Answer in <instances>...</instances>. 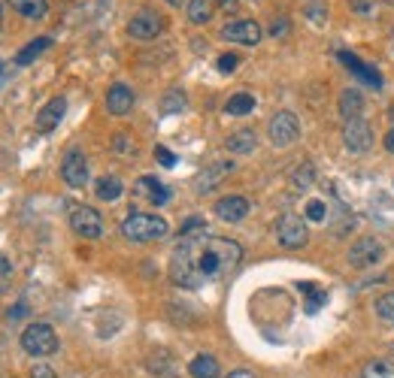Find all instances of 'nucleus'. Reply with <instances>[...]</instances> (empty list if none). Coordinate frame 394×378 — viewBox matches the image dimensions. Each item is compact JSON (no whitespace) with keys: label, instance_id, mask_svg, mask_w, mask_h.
I'll use <instances>...</instances> for the list:
<instances>
[{"label":"nucleus","instance_id":"obj_37","mask_svg":"<svg viewBox=\"0 0 394 378\" xmlns=\"http://www.w3.org/2000/svg\"><path fill=\"white\" fill-rule=\"evenodd\" d=\"M155 158H158V163L161 167H176V154H173L170 149H164V145H158V149H155Z\"/></svg>","mask_w":394,"mask_h":378},{"label":"nucleus","instance_id":"obj_20","mask_svg":"<svg viewBox=\"0 0 394 378\" xmlns=\"http://www.w3.org/2000/svg\"><path fill=\"white\" fill-rule=\"evenodd\" d=\"M188 372L191 378H222V370H218V361L213 354H197L188 363Z\"/></svg>","mask_w":394,"mask_h":378},{"label":"nucleus","instance_id":"obj_45","mask_svg":"<svg viewBox=\"0 0 394 378\" xmlns=\"http://www.w3.org/2000/svg\"><path fill=\"white\" fill-rule=\"evenodd\" d=\"M167 3H170L173 9H179V6H188V0H167Z\"/></svg>","mask_w":394,"mask_h":378},{"label":"nucleus","instance_id":"obj_5","mask_svg":"<svg viewBox=\"0 0 394 378\" xmlns=\"http://www.w3.org/2000/svg\"><path fill=\"white\" fill-rule=\"evenodd\" d=\"M267 136L270 143L276 145V149H288V145H295L300 140V122L295 112H288V109H282V112H276L270 118L267 124Z\"/></svg>","mask_w":394,"mask_h":378},{"label":"nucleus","instance_id":"obj_7","mask_svg":"<svg viewBox=\"0 0 394 378\" xmlns=\"http://www.w3.org/2000/svg\"><path fill=\"white\" fill-rule=\"evenodd\" d=\"M70 230L82 239H100L104 236V218L91 206H73L70 209Z\"/></svg>","mask_w":394,"mask_h":378},{"label":"nucleus","instance_id":"obj_4","mask_svg":"<svg viewBox=\"0 0 394 378\" xmlns=\"http://www.w3.org/2000/svg\"><path fill=\"white\" fill-rule=\"evenodd\" d=\"M273 233H276V242L282 248H291V252H297V248H304L309 242V230H307V221L295 215V212H286V215L276 218V224H273Z\"/></svg>","mask_w":394,"mask_h":378},{"label":"nucleus","instance_id":"obj_28","mask_svg":"<svg viewBox=\"0 0 394 378\" xmlns=\"http://www.w3.org/2000/svg\"><path fill=\"white\" fill-rule=\"evenodd\" d=\"M313 182H316V167L309 161H304L300 167L291 173V185H295L297 191H307V188H313Z\"/></svg>","mask_w":394,"mask_h":378},{"label":"nucleus","instance_id":"obj_9","mask_svg":"<svg viewBox=\"0 0 394 378\" xmlns=\"http://www.w3.org/2000/svg\"><path fill=\"white\" fill-rule=\"evenodd\" d=\"M61 176L64 182H67L70 188H85L88 185V158L82 149H67V154H64L61 161Z\"/></svg>","mask_w":394,"mask_h":378},{"label":"nucleus","instance_id":"obj_32","mask_svg":"<svg viewBox=\"0 0 394 378\" xmlns=\"http://www.w3.org/2000/svg\"><path fill=\"white\" fill-rule=\"evenodd\" d=\"M307 15L313 18L316 24H325V18H328V6H325V0H309V3H307Z\"/></svg>","mask_w":394,"mask_h":378},{"label":"nucleus","instance_id":"obj_1","mask_svg":"<svg viewBox=\"0 0 394 378\" xmlns=\"http://www.w3.org/2000/svg\"><path fill=\"white\" fill-rule=\"evenodd\" d=\"M243 261V245L227 236H182L170 254V279L179 288L195 291L206 282L227 279Z\"/></svg>","mask_w":394,"mask_h":378},{"label":"nucleus","instance_id":"obj_10","mask_svg":"<svg viewBox=\"0 0 394 378\" xmlns=\"http://www.w3.org/2000/svg\"><path fill=\"white\" fill-rule=\"evenodd\" d=\"M261 24L252 22V18H237V22H227L222 27V40L237 43V45H258L261 43Z\"/></svg>","mask_w":394,"mask_h":378},{"label":"nucleus","instance_id":"obj_6","mask_svg":"<svg viewBox=\"0 0 394 378\" xmlns=\"http://www.w3.org/2000/svg\"><path fill=\"white\" fill-rule=\"evenodd\" d=\"M373 143H377V136H373V127L370 122H364V118H349V122H343V145L349 149L352 154H364L373 149Z\"/></svg>","mask_w":394,"mask_h":378},{"label":"nucleus","instance_id":"obj_31","mask_svg":"<svg viewBox=\"0 0 394 378\" xmlns=\"http://www.w3.org/2000/svg\"><path fill=\"white\" fill-rule=\"evenodd\" d=\"M377 312H379V318L386 321V324L394 327V293H386V297H379Z\"/></svg>","mask_w":394,"mask_h":378},{"label":"nucleus","instance_id":"obj_16","mask_svg":"<svg viewBox=\"0 0 394 378\" xmlns=\"http://www.w3.org/2000/svg\"><path fill=\"white\" fill-rule=\"evenodd\" d=\"M231 170H234V161H218V163H213L209 170H204V173L197 176V194H209L213 188H218V182H222Z\"/></svg>","mask_w":394,"mask_h":378},{"label":"nucleus","instance_id":"obj_35","mask_svg":"<svg viewBox=\"0 0 394 378\" xmlns=\"http://www.w3.org/2000/svg\"><path fill=\"white\" fill-rule=\"evenodd\" d=\"M179 233H182V236H197V233H206V224H204V218H188L185 224L179 227Z\"/></svg>","mask_w":394,"mask_h":378},{"label":"nucleus","instance_id":"obj_23","mask_svg":"<svg viewBox=\"0 0 394 378\" xmlns=\"http://www.w3.org/2000/svg\"><path fill=\"white\" fill-rule=\"evenodd\" d=\"M49 45H52V36H36L34 43H27L24 49L15 54V64H18V67H27V64H34L45 49H49Z\"/></svg>","mask_w":394,"mask_h":378},{"label":"nucleus","instance_id":"obj_33","mask_svg":"<svg viewBox=\"0 0 394 378\" xmlns=\"http://www.w3.org/2000/svg\"><path fill=\"white\" fill-rule=\"evenodd\" d=\"M304 212H307V218H309V221H325V218H328V206H325V200H309Z\"/></svg>","mask_w":394,"mask_h":378},{"label":"nucleus","instance_id":"obj_29","mask_svg":"<svg viewBox=\"0 0 394 378\" xmlns=\"http://www.w3.org/2000/svg\"><path fill=\"white\" fill-rule=\"evenodd\" d=\"M297 288H300V291H304L307 297H309V300H307V312H318V309L325 306V291H316V284H309V282H300Z\"/></svg>","mask_w":394,"mask_h":378},{"label":"nucleus","instance_id":"obj_44","mask_svg":"<svg viewBox=\"0 0 394 378\" xmlns=\"http://www.w3.org/2000/svg\"><path fill=\"white\" fill-rule=\"evenodd\" d=\"M227 378H255L249 370H234V372H227Z\"/></svg>","mask_w":394,"mask_h":378},{"label":"nucleus","instance_id":"obj_46","mask_svg":"<svg viewBox=\"0 0 394 378\" xmlns=\"http://www.w3.org/2000/svg\"><path fill=\"white\" fill-rule=\"evenodd\" d=\"M3 82H6V67L0 64V85H3Z\"/></svg>","mask_w":394,"mask_h":378},{"label":"nucleus","instance_id":"obj_42","mask_svg":"<svg viewBox=\"0 0 394 378\" xmlns=\"http://www.w3.org/2000/svg\"><path fill=\"white\" fill-rule=\"evenodd\" d=\"M24 312H27V303L22 300V303H18V306H15L13 312H9V321H15V318H22V315H24Z\"/></svg>","mask_w":394,"mask_h":378},{"label":"nucleus","instance_id":"obj_21","mask_svg":"<svg viewBox=\"0 0 394 378\" xmlns=\"http://www.w3.org/2000/svg\"><path fill=\"white\" fill-rule=\"evenodd\" d=\"M225 145L231 154H249V152H255V145H258V133L255 131H237V133L227 136Z\"/></svg>","mask_w":394,"mask_h":378},{"label":"nucleus","instance_id":"obj_47","mask_svg":"<svg viewBox=\"0 0 394 378\" xmlns=\"http://www.w3.org/2000/svg\"><path fill=\"white\" fill-rule=\"evenodd\" d=\"M0 27H3V9H0Z\"/></svg>","mask_w":394,"mask_h":378},{"label":"nucleus","instance_id":"obj_24","mask_svg":"<svg viewBox=\"0 0 394 378\" xmlns=\"http://www.w3.org/2000/svg\"><path fill=\"white\" fill-rule=\"evenodd\" d=\"M358 378H394V357H377V361L364 363Z\"/></svg>","mask_w":394,"mask_h":378},{"label":"nucleus","instance_id":"obj_22","mask_svg":"<svg viewBox=\"0 0 394 378\" xmlns=\"http://www.w3.org/2000/svg\"><path fill=\"white\" fill-rule=\"evenodd\" d=\"M216 13V0H188V6H185V15H188V22L191 24H209V18H213Z\"/></svg>","mask_w":394,"mask_h":378},{"label":"nucleus","instance_id":"obj_11","mask_svg":"<svg viewBox=\"0 0 394 378\" xmlns=\"http://www.w3.org/2000/svg\"><path fill=\"white\" fill-rule=\"evenodd\" d=\"M382 254H386V248H382L379 239L361 236L358 242L349 248V263L355 266V270H367V266H377L382 261Z\"/></svg>","mask_w":394,"mask_h":378},{"label":"nucleus","instance_id":"obj_8","mask_svg":"<svg viewBox=\"0 0 394 378\" xmlns=\"http://www.w3.org/2000/svg\"><path fill=\"white\" fill-rule=\"evenodd\" d=\"M161 31H164V18L155 13V9H140V13L127 22V36H131V40H140V43L155 40Z\"/></svg>","mask_w":394,"mask_h":378},{"label":"nucleus","instance_id":"obj_27","mask_svg":"<svg viewBox=\"0 0 394 378\" xmlns=\"http://www.w3.org/2000/svg\"><path fill=\"white\" fill-rule=\"evenodd\" d=\"M185 103H188V100H185V94H182L179 88H170L167 94L161 97V112H164V115H176V112H185Z\"/></svg>","mask_w":394,"mask_h":378},{"label":"nucleus","instance_id":"obj_2","mask_svg":"<svg viewBox=\"0 0 394 378\" xmlns=\"http://www.w3.org/2000/svg\"><path fill=\"white\" fill-rule=\"evenodd\" d=\"M170 233V224L161 215H149V212H131L122 221V236L127 242H158Z\"/></svg>","mask_w":394,"mask_h":378},{"label":"nucleus","instance_id":"obj_38","mask_svg":"<svg viewBox=\"0 0 394 378\" xmlns=\"http://www.w3.org/2000/svg\"><path fill=\"white\" fill-rule=\"evenodd\" d=\"M291 31V24H288V18H273V24H270V36H276V40H282Z\"/></svg>","mask_w":394,"mask_h":378},{"label":"nucleus","instance_id":"obj_19","mask_svg":"<svg viewBox=\"0 0 394 378\" xmlns=\"http://www.w3.org/2000/svg\"><path fill=\"white\" fill-rule=\"evenodd\" d=\"M361 109H364V94H361V88H346L343 94H340V115H343V122H349V118H358Z\"/></svg>","mask_w":394,"mask_h":378},{"label":"nucleus","instance_id":"obj_39","mask_svg":"<svg viewBox=\"0 0 394 378\" xmlns=\"http://www.w3.org/2000/svg\"><path fill=\"white\" fill-rule=\"evenodd\" d=\"M31 378H58V375H55V370H52V366H45V363H36L34 370H31Z\"/></svg>","mask_w":394,"mask_h":378},{"label":"nucleus","instance_id":"obj_36","mask_svg":"<svg viewBox=\"0 0 394 378\" xmlns=\"http://www.w3.org/2000/svg\"><path fill=\"white\" fill-rule=\"evenodd\" d=\"M9 282H13V263L6 254H0V293L9 288Z\"/></svg>","mask_w":394,"mask_h":378},{"label":"nucleus","instance_id":"obj_13","mask_svg":"<svg viewBox=\"0 0 394 378\" xmlns=\"http://www.w3.org/2000/svg\"><path fill=\"white\" fill-rule=\"evenodd\" d=\"M136 103V97H134V88L131 85H125V82H115V85H109L106 91V109H109V115H127L134 109Z\"/></svg>","mask_w":394,"mask_h":378},{"label":"nucleus","instance_id":"obj_15","mask_svg":"<svg viewBox=\"0 0 394 378\" xmlns=\"http://www.w3.org/2000/svg\"><path fill=\"white\" fill-rule=\"evenodd\" d=\"M136 197H146L152 203V206H164V203L170 200V188L167 185H161L155 176H143V179H136Z\"/></svg>","mask_w":394,"mask_h":378},{"label":"nucleus","instance_id":"obj_18","mask_svg":"<svg viewBox=\"0 0 394 378\" xmlns=\"http://www.w3.org/2000/svg\"><path fill=\"white\" fill-rule=\"evenodd\" d=\"M9 9H15L18 15L31 18V22H40L49 13V0H6Z\"/></svg>","mask_w":394,"mask_h":378},{"label":"nucleus","instance_id":"obj_14","mask_svg":"<svg viewBox=\"0 0 394 378\" xmlns=\"http://www.w3.org/2000/svg\"><path fill=\"white\" fill-rule=\"evenodd\" d=\"M64 112H67V100L64 97H52L49 103H45L40 112H36V118H34V127L40 133H52L55 127L61 124V118H64Z\"/></svg>","mask_w":394,"mask_h":378},{"label":"nucleus","instance_id":"obj_17","mask_svg":"<svg viewBox=\"0 0 394 378\" xmlns=\"http://www.w3.org/2000/svg\"><path fill=\"white\" fill-rule=\"evenodd\" d=\"M337 58H340V61L346 64V67H349V70L355 73V76H358V79L364 82V85H370V88H377V91L382 88V76H379V73H377V70H370V67H364V61H358L355 54L340 52Z\"/></svg>","mask_w":394,"mask_h":378},{"label":"nucleus","instance_id":"obj_40","mask_svg":"<svg viewBox=\"0 0 394 378\" xmlns=\"http://www.w3.org/2000/svg\"><path fill=\"white\" fill-rule=\"evenodd\" d=\"M216 6L222 9V13H227V15H234L237 9H240V0H216Z\"/></svg>","mask_w":394,"mask_h":378},{"label":"nucleus","instance_id":"obj_3","mask_svg":"<svg viewBox=\"0 0 394 378\" xmlns=\"http://www.w3.org/2000/svg\"><path fill=\"white\" fill-rule=\"evenodd\" d=\"M22 348H24V354H31V357H49L58 351V333H55L52 324H45V321L27 324L22 330Z\"/></svg>","mask_w":394,"mask_h":378},{"label":"nucleus","instance_id":"obj_34","mask_svg":"<svg viewBox=\"0 0 394 378\" xmlns=\"http://www.w3.org/2000/svg\"><path fill=\"white\" fill-rule=\"evenodd\" d=\"M240 54H234V52H225V54H218V73H234L237 67H240Z\"/></svg>","mask_w":394,"mask_h":378},{"label":"nucleus","instance_id":"obj_43","mask_svg":"<svg viewBox=\"0 0 394 378\" xmlns=\"http://www.w3.org/2000/svg\"><path fill=\"white\" fill-rule=\"evenodd\" d=\"M382 143H386V149H388V152L394 154V127H391V131L386 133V140H382Z\"/></svg>","mask_w":394,"mask_h":378},{"label":"nucleus","instance_id":"obj_30","mask_svg":"<svg viewBox=\"0 0 394 378\" xmlns=\"http://www.w3.org/2000/svg\"><path fill=\"white\" fill-rule=\"evenodd\" d=\"M113 152L125 154V158H134V154H136V143L131 140V133H115L113 136Z\"/></svg>","mask_w":394,"mask_h":378},{"label":"nucleus","instance_id":"obj_25","mask_svg":"<svg viewBox=\"0 0 394 378\" xmlns=\"http://www.w3.org/2000/svg\"><path fill=\"white\" fill-rule=\"evenodd\" d=\"M94 194H97V200L113 203V200H118V197L125 194V185H122V182H118L115 176H104V179H97Z\"/></svg>","mask_w":394,"mask_h":378},{"label":"nucleus","instance_id":"obj_12","mask_svg":"<svg viewBox=\"0 0 394 378\" xmlns=\"http://www.w3.org/2000/svg\"><path fill=\"white\" fill-rule=\"evenodd\" d=\"M216 218L218 221H227V224H237V221H243L246 215L252 212V203L243 197V194H227V197H222L216 203Z\"/></svg>","mask_w":394,"mask_h":378},{"label":"nucleus","instance_id":"obj_26","mask_svg":"<svg viewBox=\"0 0 394 378\" xmlns=\"http://www.w3.org/2000/svg\"><path fill=\"white\" fill-rule=\"evenodd\" d=\"M225 112H227V115H237V118L255 112V97L246 94V91H240V94H234V97L225 103Z\"/></svg>","mask_w":394,"mask_h":378},{"label":"nucleus","instance_id":"obj_41","mask_svg":"<svg viewBox=\"0 0 394 378\" xmlns=\"http://www.w3.org/2000/svg\"><path fill=\"white\" fill-rule=\"evenodd\" d=\"M352 9L361 15H370L373 13V0H352Z\"/></svg>","mask_w":394,"mask_h":378}]
</instances>
